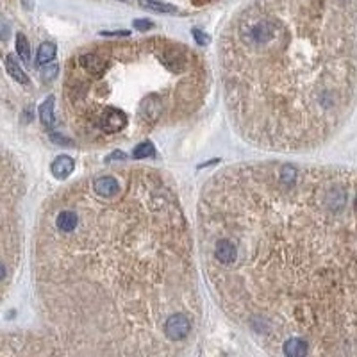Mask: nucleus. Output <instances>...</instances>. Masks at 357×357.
<instances>
[{
    "label": "nucleus",
    "instance_id": "obj_5",
    "mask_svg": "<svg viewBox=\"0 0 357 357\" xmlns=\"http://www.w3.org/2000/svg\"><path fill=\"white\" fill-rule=\"evenodd\" d=\"M282 352L288 357H304L309 354V343L300 336H291L282 343Z\"/></svg>",
    "mask_w": 357,
    "mask_h": 357
},
{
    "label": "nucleus",
    "instance_id": "obj_6",
    "mask_svg": "<svg viewBox=\"0 0 357 357\" xmlns=\"http://www.w3.org/2000/svg\"><path fill=\"white\" fill-rule=\"evenodd\" d=\"M50 168H52V173H54L56 179L64 181V179H68V177L72 175L73 168H75V161H73L70 155H59V157L52 163Z\"/></svg>",
    "mask_w": 357,
    "mask_h": 357
},
{
    "label": "nucleus",
    "instance_id": "obj_8",
    "mask_svg": "<svg viewBox=\"0 0 357 357\" xmlns=\"http://www.w3.org/2000/svg\"><path fill=\"white\" fill-rule=\"evenodd\" d=\"M5 68H7V72H9V75L13 79H15L16 83L20 84H29V77H27V73L21 70V66L16 63L15 56L13 54H9V56L5 57Z\"/></svg>",
    "mask_w": 357,
    "mask_h": 357
},
{
    "label": "nucleus",
    "instance_id": "obj_7",
    "mask_svg": "<svg viewBox=\"0 0 357 357\" xmlns=\"http://www.w3.org/2000/svg\"><path fill=\"white\" fill-rule=\"evenodd\" d=\"M54 104H56V99H54V97H48V99L40 105V120H42V124L45 125L47 129H52V127H54V122H56V116H54Z\"/></svg>",
    "mask_w": 357,
    "mask_h": 357
},
{
    "label": "nucleus",
    "instance_id": "obj_17",
    "mask_svg": "<svg viewBox=\"0 0 357 357\" xmlns=\"http://www.w3.org/2000/svg\"><path fill=\"white\" fill-rule=\"evenodd\" d=\"M125 157H127V155H125L124 152H122V150H116V152H113V154L109 155L107 161H113V159H125Z\"/></svg>",
    "mask_w": 357,
    "mask_h": 357
},
{
    "label": "nucleus",
    "instance_id": "obj_12",
    "mask_svg": "<svg viewBox=\"0 0 357 357\" xmlns=\"http://www.w3.org/2000/svg\"><path fill=\"white\" fill-rule=\"evenodd\" d=\"M155 155V147L152 141H143L138 147H134L132 150V157L136 159H145V157H154Z\"/></svg>",
    "mask_w": 357,
    "mask_h": 357
},
{
    "label": "nucleus",
    "instance_id": "obj_9",
    "mask_svg": "<svg viewBox=\"0 0 357 357\" xmlns=\"http://www.w3.org/2000/svg\"><path fill=\"white\" fill-rule=\"evenodd\" d=\"M56 54H57V47L54 43H48V42L42 43L40 48H38V54H36L38 63H40V64H48V63L56 57Z\"/></svg>",
    "mask_w": 357,
    "mask_h": 357
},
{
    "label": "nucleus",
    "instance_id": "obj_10",
    "mask_svg": "<svg viewBox=\"0 0 357 357\" xmlns=\"http://www.w3.org/2000/svg\"><path fill=\"white\" fill-rule=\"evenodd\" d=\"M140 4L147 9L157 11V13H177V7L171 4H165V2H159V0H140Z\"/></svg>",
    "mask_w": 357,
    "mask_h": 357
},
{
    "label": "nucleus",
    "instance_id": "obj_16",
    "mask_svg": "<svg viewBox=\"0 0 357 357\" xmlns=\"http://www.w3.org/2000/svg\"><path fill=\"white\" fill-rule=\"evenodd\" d=\"M102 36H129V31H102Z\"/></svg>",
    "mask_w": 357,
    "mask_h": 357
},
{
    "label": "nucleus",
    "instance_id": "obj_13",
    "mask_svg": "<svg viewBox=\"0 0 357 357\" xmlns=\"http://www.w3.org/2000/svg\"><path fill=\"white\" fill-rule=\"evenodd\" d=\"M191 34H193V38H195V42H197L198 45H209V43H211L209 34H206V32L200 31V29H193Z\"/></svg>",
    "mask_w": 357,
    "mask_h": 357
},
{
    "label": "nucleus",
    "instance_id": "obj_4",
    "mask_svg": "<svg viewBox=\"0 0 357 357\" xmlns=\"http://www.w3.org/2000/svg\"><path fill=\"white\" fill-rule=\"evenodd\" d=\"M118 181L111 175H104V177H97L93 181V189L95 193L102 198H111L118 193Z\"/></svg>",
    "mask_w": 357,
    "mask_h": 357
},
{
    "label": "nucleus",
    "instance_id": "obj_15",
    "mask_svg": "<svg viewBox=\"0 0 357 357\" xmlns=\"http://www.w3.org/2000/svg\"><path fill=\"white\" fill-rule=\"evenodd\" d=\"M57 75V66H47L45 70H43V79H47V81H50V79H54Z\"/></svg>",
    "mask_w": 357,
    "mask_h": 357
},
{
    "label": "nucleus",
    "instance_id": "obj_3",
    "mask_svg": "<svg viewBox=\"0 0 357 357\" xmlns=\"http://www.w3.org/2000/svg\"><path fill=\"white\" fill-rule=\"evenodd\" d=\"M79 223V212L73 209H61L54 218V225L59 232H72Z\"/></svg>",
    "mask_w": 357,
    "mask_h": 357
},
{
    "label": "nucleus",
    "instance_id": "obj_1",
    "mask_svg": "<svg viewBox=\"0 0 357 357\" xmlns=\"http://www.w3.org/2000/svg\"><path fill=\"white\" fill-rule=\"evenodd\" d=\"M20 177L15 163L0 154V290L11 273L9 263L18 257V200ZM2 296V291H0Z\"/></svg>",
    "mask_w": 357,
    "mask_h": 357
},
{
    "label": "nucleus",
    "instance_id": "obj_14",
    "mask_svg": "<svg viewBox=\"0 0 357 357\" xmlns=\"http://www.w3.org/2000/svg\"><path fill=\"white\" fill-rule=\"evenodd\" d=\"M132 27H134V29H138V31H148V29H152V27H154V23H152L150 20H134Z\"/></svg>",
    "mask_w": 357,
    "mask_h": 357
},
{
    "label": "nucleus",
    "instance_id": "obj_11",
    "mask_svg": "<svg viewBox=\"0 0 357 357\" xmlns=\"http://www.w3.org/2000/svg\"><path fill=\"white\" fill-rule=\"evenodd\" d=\"M16 54L21 57V61L25 63H29V59H31V45H29L27 38L21 32L16 34Z\"/></svg>",
    "mask_w": 357,
    "mask_h": 357
},
{
    "label": "nucleus",
    "instance_id": "obj_2",
    "mask_svg": "<svg viewBox=\"0 0 357 357\" xmlns=\"http://www.w3.org/2000/svg\"><path fill=\"white\" fill-rule=\"evenodd\" d=\"M191 329V321L188 316H184L182 313H173V315L166 316L165 323H163V332L168 341H182L186 339V336L189 334Z\"/></svg>",
    "mask_w": 357,
    "mask_h": 357
}]
</instances>
